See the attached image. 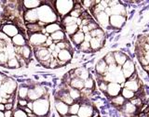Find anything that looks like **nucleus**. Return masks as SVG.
Instances as JSON below:
<instances>
[{"label": "nucleus", "mask_w": 149, "mask_h": 117, "mask_svg": "<svg viewBox=\"0 0 149 117\" xmlns=\"http://www.w3.org/2000/svg\"><path fill=\"white\" fill-rule=\"evenodd\" d=\"M130 103L133 104L135 107H137V108H140L142 105H143V100L141 98H138V97H134L133 99H132L130 100H129Z\"/></svg>", "instance_id": "nucleus-40"}, {"label": "nucleus", "mask_w": 149, "mask_h": 117, "mask_svg": "<svg viewBox=\"0 0 149 117\" xmlns=\"http://www.w3.org/2000/svg\"><path fill=\"white\" fill-rule=\"evenodd\" d=\"M90 35L92 38H99V39H106V35L104 31L102 28H97V29L91 31Z\"/></svg>", "instance_id": "nucleus-30"}, {"label": "nucleus", "mask_w": 149, "mask_h": 117, "mask_svg": "<svg viewBox=\"0 0 149 117\" xmlns=\"http://www.w3.org/2000/svg\"><path fill=\"white\" fill-rule=\"evenodd\" d=\"M122 87H121L120 84L118 83H108L107 85V90H106V96L112 99V98H115L116 96L120 95V92Z\"/></svg>", "instance_id": "nucleus-10"}, {"label": "nucleus", "mask_w": 149, "mask_h": 117, "mask_svg": "<svg viewBox=\"0 0 149 117\" xmlns=\"http://www.w3.org/2000/svg\"><path fill=\"white\" fill-rule=\"evenodd\" d=\"M0 117H5V116H4V113H3V111H0Z\"/></svg>", "instance_id": "nucleus-58"}, {"label": "nucleus", "mask_w": 149, "mask_h": 117, "mask_svg": "<svg viewBox=\"0 0 149 117\" xmlns=\"http://www.w3.org/2000/svg\"><path fill=\"white\" fill-rule=\"evenodd\" d=\"M102 59H104L105 63L108 65V66L116 64V60H115V57H114V52H112V51H111V52L106 53L105 56Z\"/></svg>", "instance_id": "nucleus-35"}, {"label": "nucleus", "mask_w": 149, "mask_h": 117, "mask_svg": "<svg viewBox=\"0 0 149 117\" xmlns=\"http://www.w3.org/2000/svg\"><path fill=\"white\" fill-rule=\"evenodd\" d=\"M88 100H85L81 98L77 102L80 103V108H79L77 115L79 117H92L94 107L91 105V102L87 101Z\"/></svg>", "instance_id": "nucleus-4"}, {"label": "nucleus", "mask_w": 149, "mask_h": 117, "mask_svg": "<svg viewBox=\"0 0 149 117\" xmlns=\"http://www.w3.org/2000/svg\"><path fill=\"white\" fill-rule=\"evenodd\" d=\"M121 72H122L126 80L132 76V74L136 72V70H135V63L133 60L129 59L127 62L121 66Z\"/></svg>", "instance_id": "nucleus-9"}, {"label": "nucleus", "mask_w": 149, "mask_h": 117, "mask_svg": "<svg viewBox=\"0 0 149 117\" xmlns=\"http://www.w3.org/2000/svg\"><path fill=\"white\" fill-rule=\"evenodd\" d=\"M28 101L26 100H18V107L19 108H23V107H26L27 106Z\"/></svg>", "instance_id": "nucleus-44"}, {"label": "nucleus", "mask_w": 149, "mask_h": 117, "mask_svg": "<svg viewBox=\"0 0 149 117\" xmlns=\"http://www.w3.org/2000/svg\"><path fill=\"white\" fill-rule=\"evenodd\" d=\"M118 46V43H116V44H114L113 46H112L111 48H116Z\"/></svg>", "instance_id": "nucleus-55"}, {"label": "nucleus", "mask_w": 149, "mask_h": 117, "mask_svg": "<svg viewBox=\"0 0 149 117\" xmlns=\"http://www.w3.org/2000/svg\"><path fill=\"white\" fill-rule=\"evenodd\" d=\"M144 85L142 82L141 79H138V80H126V82L124 83V87L128 88V89L132 90L133 92H136L139 88L143 87Z\"/></svg>", "instance_id": "nucleus-15"}, {"label": "nucleus", "mask_w": 149, "mask_h": 117, "mask_svg": "<svg viewBox=\"0 0 149 117\" xmlns=\"http://www.w3.org/2000/svg\"><path fill=\"white\" fill-rule=\"evenodd\" d=\"M27 30L29 32V34L32 35V34H36V33H42L44 31L45 27H41L39 26L38 24L36 23H30V24H27Z\"/></svg>", "instance_id": "nucleus-29"}, {"label": "nucleus", "mask_w": 149, "mask_h": 117, "mask_svg": "<svg viewBox=\"0 0 149 117\" xmlns=\"http://www.w3.org/2000/svg\"><path fill=\"white\" fill-rule=\"evenodd\" d=\"M74 7V1L73 0H57L54 4V9L58 16L65 17L70 14Z\"/></svg>", "instance_id": "nucleus-3"}, {"label": "nucleus", "mask_w": 149, "mask_h": 117, "mask_svg": "<svg viewBox=\"0 0 149 117\" xmlns=\"http://www.w3.org/2000/svg\"><path fill=\"white\" fill-rule=\"evenodd\" d=\"M11 43L14 46H23L27 45V42L24 35L22 34H19L11 38Z\"/></svg>", "instance_id": "nucleus-22"}, {"label": "nucleus", "mask_w": 149, "mask_h": 117, "mask_svg": "<svg viewBox=\"0 0 149 117\" xmlns=\"http://www.w3.org/2000/svg\"><path fill=\"white\" fill-rule=\"evenodd\" d=\"M46 93H47V90H46V87L44 86L36 85L35 87L29 88L27 99L31 101H35L36 100L41 99V98H44Z\"/></svg>", "instance_id": "nucleus-5"}, {"label": "nucleus", "mask_w": 149, "mask_h": 117, "mask_svg": "<svg viewBox=\"0 0 149 117\" xmlns=\"http://www.w3.org/2000/svg\"><path fill=\"white\" fill-rule=\"evenodd\" d=\"M114 57L116 60V64L119 67L122 66V65L129 60V56L120 50L114 51Z\"/></svg>", "instance_id": "nucleus-17"}, {"label": "nucleus", "mask_w": 149, "mask_h": 117, "mask_svg": "<svg viewBox=\"0 0 149 117\" xmlns=\"http://www.w3.org/2000/svg\"><path fill=\"white\" fill-rule=\"evenodd\" d=\"M2 100H3V98L0 97V103H2Z\"/></svg>", "instance_id": "nucleus-59"}, {"label": "nucleus", "mask_w": 149, "mask_h": 117, "mask_svg": "<svg viewBox=\"0 0 149 117\" xmlns=\"http://www.w3.org/2000/svg\"><path fill=\"white\" fill-rule=\"evenodd\" d=\"M63 28V32L65 33V35H68L70 37L72 35H74L79 30V27L77 24H72V25H67V26H64Z\"/></svg>", "instance_id": "nucleus-31"}, {"label": "nucleus", "mask_w": 149, "mask_h": 117, "mask_svg": "<svg viewBox=\"0 0 149 117\" xmlns=\"http://www.w3.org/2000/svg\"><path fill=\"white\" fill-rule=\"evenodd\" d=\"M106 39H99V38H91L90 45H91V50L94 52V51L100 50L102 46H104V43H105Z\"/></svg>", "instance_id": "nucleus-21"}, {"label": "nucleus", "mask_w": 149, "mask_h": 117, "mask_svg": "<svg viewBox=\"0 0 149 117\" xmlns=\"http://www.w3.org/2000/svg\"><path fill=\"white\" fill-rule=\"evenodd\" d=\"M137 117H149V114H147L146 113H139Z\"/></svg>", "instance_id": "nucleus-50"}, {"label": "nucleus", "mask_w": 149, "mask_h": 117, "mask_svg": "<svg viewBox=\"0 0 149 117\" xmlns=\"http://www.w3.org/2000/svg\"><path fill=\"white\" fill-rule=\"evenodd\" d=\"M34 53L36 58L39 60V62H45V60H49L51 58V54L47 48H44L43 46H36L34 48Z\"/></svg>", "instance_id": "nucleus-7"}, {"label": "nucleus", "mask_w": 149, "mask_h": 117, "mask_svg": "<svg viewBox=\"0 0 149 117\" xmlns=\"http://www.w3.org/2000/svg\"><path fill=\"white\" fill-rule=\"evenodd\" d=\"M62 117H79L78 115H71V114H68L66 116H62Z\"/></svg>", "instance_id": "nucleus-56"}, {"label": "nucleus", "mask_w": 149, "mask_h": 117, "mask_svg": "<svg viewBox=\"0 0 149 117\" xmlns=\"http://www.w3.org/2000/svg\"><path fill=\"white\" fill-rule=\"evenodd\" d=\"M120 95L122 96L126 100H130L133 99V98L135 97V92L128 89V88L123 87L122 89H121Z\"/></svg>", "instance_id": "nucleus-33"}, {"label": "nucleus", "mask_w": 149, "mask_h": 117, "mask_svg": "<svg viewBox=\"0 0 149 117\" xmlns=\"http://www.w3.org/2000/svg\"><path fill=\"white\" fill-rule=\"evenodd\" d=\"M36 10L38 21L43 22L45 25L57 22L59 20V16L56 13L54 8L50 4H46L45 1H43V4L38 8H36Z\"/></svg>", "instance_id": "nucleus-1"}, {"label": "nucleus", "mask_w": 149, "mask_h": 117, "mask_svg": "<svg viewBox=\"0 0 149 117\" xmlns=\"http://www.w3.org/2000/svg\"><path fill=\"white\" fill-rule=\"evenodd\" d=\"M78 50L79 51H82L84 53H91V52H93L91 48V45H90V42H86L84 41L82 44H80L78 46Z\"/></svg>", "instance_id": "nucleus-37"}, {"label": "nucleus", "mask_w": 149, "mask_h": 117, "mask_svg": "<svg viewBox=\"0 0 149 117\" xmlns=\"http://www.w3.org/2000/svg\"><path fill=\"white\" fill-rule=\"evenodd\" d=\"M27 108L28 109H30V110H32L33 111V101H28V103H27Z\"/></svg>", "instance_id": "nucleus-51"}, {"label": "nucleus", "mask_w": 149, "mask_h": 117, "mask_svg": "<svg viewBox=\"0 0 149 117\" xmlns=\"http://www.w3.org/2000/svg\"><path fill=\"white\" fill-rule=\"evenodd\" d=\"M84 88H87V89H91V90H94V88H95V80L91 75L88 77L87 80L84 81Z\"/></svg>", "instance_id": "nucleus-34"}, {"label": "nucleus", "mask_w": 149, "mask_h": 117, "mask_svg": "<svg viewBox=\"0 0 149 117\" xmlns=\"http://www.w3.org/2000/svg\"><path fill=\"white\" fill-rule=\"evenodd\" d=\"M88 26V30H90V32L91 31H93V30H95V29H97V28H100V26H99V24L96 22V21H91L87 25Z\"/></svg>", "instance_id": "nucleus-41"}, {"label": "nucleus", "mask_w": 149, "mask_h": 117, "mask_svg": "<svg viewBox=\"0 0 149 117\" xmlns=\"http://www.w3.org/2000/svg\"><path fill=\"white\" fill-rule=\"evenodd\" d=\"M146 43L149 45V35H147V36H146Z\"/></svg>", "instance_id": "nucleus-57"}, {"label": "nucleus", "mask_w": 149, "mask_h": 117, "mask_svg": "<svg viewBox=\"0 0 149 117\" xmlns=\"http://www.w3.org/2000/svg\"><path fill=\"white\" fill-rule=\"evenodd\" d=\"M1 32L4 33L6 35H8L9 38H12V37H14L15 35L20 34L18 27L15 26L14 24H5V25H3L1 28Z\"/></svg>", "instance_id": "nucleus-14"}, {"label": "nucleus", "mask_w": 149, "mask_h": 117, "mask_svg": "<svg viewBox=\"0 0 149 117\" xmlns=\"http://www.w3.org/2000/svg\"><path fill=\"white\" fill-rule=\"evenodd\" d=\"M12 117H28L27 114L22 108H14Z\"/></svg>", "instance_id": "nucleus-39"}, {"label": "nucleus", "mask_w": 149, "mask_h": 117, "mask_svg": "<svg viewBox=\"0 0 149 117\" xmlns=\"http://www.w3.org/2000/svg\"><path fill=\"white\" fill-rule=\"evenodd\" d=\"M47 38H48V36L46 35L42 34V33H36V34L29 35L28 40H29V43L33 48H36V46H43Z\"/></svg>", "instance_id": "nucleus-6"}, {"label": "nucleus", "mask_w": 149, "mask_h": 117, "mask_svg": "<svg viewBox=\"0 0 149 117\" xmlns=\"http://www.w3.org/2000/svg\"><path fill=\"white\" fill-rule=\"evenodd\" d=\"M54 107H55V110L57 111V114L60 115V117L68 115L69 106L67 104H65L64 102L61 101L58 99H55V100H54Z\"/></svg>", "instance_id": "nucleus-11"}, {"label": "nucleus", "mask_w": 149, "mask_h": 117, "mask_svg": "<svg viewBox=\"0 0 149 117\" xmlns=\"http://www.w3.org/2000/svg\"><path fill=\"white\" fill-rule=\"evenodd\" d=\"M84 39H85V35L83 34V33L80 31V30H78L76 34H74V35L71 36V40L73 43L76 45V46H79L80 44H82L83 42H84Z\"/></svg>", "instance_id": "nucleus-25"}, {"label": "nucleus", "mask_w": 149, "mask_h": 117, "mask_svg": "<svg viewBox=\"0 0 149 117\" xmlns=\"http://www.w3.org/2000/svg\"><path fill=\"white\" fill-rule=\"evenodd\" d=\"M79 108H80V103H79V102H77V101H74L72 105L69 106V113H68V114L77 115Z\"/></svg>", "instance_id": "nucleus-36"}, {"label": "nucleus", "mask_w": 149, "mask_h": 117, "mask_svg": "<svg viewBox=\"0 0 149 117\" xmlns=\"http://www.w3.org/2000/svg\"><path fill=\"white\" fill-rule=\"evenodd\" d=\"M5 109H6V111H12V109H14L13 103H8V102H7V103L5 104Z\"/></svg>", "instance_id": "nucleus-46"}, {"label": "nucleus", "mask_w": 149, "mask_h": 117, "mask_svg": "<svg viewBox=\"0 0 149 117\" xmlns=\"http://www.w3.org/2000/svg\"><path fill=\"white\" fill-rule=\"evenodd\" d=\"M6 46H7V43H5L2 40H0V53L4 52L5 48H6Z\"/></svg>", "instance_id": "nucleus-45"}, {"label": "nucleus", "mask_w": 149, "mask_h": 117, "mask_svg": "<svg viewBox=\"0 0 149 117\" xmlns=\"http://www.w3.org/2000/svg\"><path fill=\"white\" fill-rule=\"evenodd\" d=\"M23 19L27 24L30 23H36L38 21V17H37V10L36 9H28L23 13Z\"/></svg>", "instance_id": "nucleus-13"}, {"label": "nucleus", "mask_w": 149, "mask_h": 117, "mask_svg": "<svg viewBox=\"0 0 149 117\" xmlns=\"http://www.w3.org/2000/svg\"><path fill=\"white\" fill-rule=\"evenodd\" d=\"M60 30H63V27H62V25H61V24H59V23H57V22L50 23V24L46 25V27H45V34L50 35L54 34L55 32H58Z\"/></svg>", "instance_id": "nucleus-23"}, {"label": "nucleus", "mask_w": 149, "mask_h": 117, "mask_svg": "<svg viewBox=\"0 0 149 117\" xmlns=\"http://www.w3.org/2000/svg\"><path fill=\"white\" fill-rule=\"evenodd\" d=\"M69 86L72 88H74V89L82 90L84 88V81L77 77H74L71 79V81H70Z\"/></svg>", "instance_id": "nucleus-26"}, {"label": "nucleus", "mask_w": 149, "mask_h": 117, "mask_svg": "<svg viewBox=\"0 0 149 117\" xmlns=\"http://www.w3.org/2000/svg\"><path fill=\"white\" fill-rule=\"evenodd\" d=\"M49 36H50V38L52 39L53 43H55V44L59 43V42L66 40V35H65V33L63 32V30H60L58 32H55L54 34L50 35Z\"/></svg>", "instance_id": "nucleus-24"}, {"label": "nucleus", "mask_w": 149, "mask_h": 117, "mask_svg": "<svg viewBox=\"0 0 149 117\" xmlns=\"http://www.w3.org/2000/svg\"><path fill=\"white\" fill-rule=\"evenodd\" d=\"M127 19L124 16L121 15H111L109 17V25L113 28L115 30H120L122 28L125 23Z\"/></svg>", "instance_id": "nucleus-8"}, {"label": "nucleus", "mask_w": 149, "mask_h": 117, "mask_svg": "<svg viewBox=\"0 0 149 117\" xmlns=\"http://www.w3.org/2000/svg\"><path fill=\"white\" fill-rule=\"evenodd\" d=\"M7 79V76L5 75V74H3L2 73H0V87H1V85L3 84V82Z\"/></svg>", "instance_id": "nucleus-48"}, {"label": "nucleus", "mask_w": 149, "mask_h": 117, "mask_svg": "<svg viewBox=\"0 0 149 117\" xmlns=\"http://www.w3.org/2000/svg\"><path fill=\"white\" fill-rule=\"evenodd\" d=\"M111 8V14L112 15H121V16H124V17H127V14H128V10L122 4L120 3L119 4L116 5V6L110 8Z\"/></svg>", "instance_id": "nucleus-18"}, {"label": "nucleus", "mask_w": 149, "mask_h": 117, "mask_svg": "<svg viewBox=\"0 0 149 117\" xmlns=\"http://www.w3.org/2000/svg\"><path fill=\"white\" fill-rule=\"evenodd\" d=\"M0 40L4 41L5 43H7V44H10L11 43V38H9L8 35H6L1 31H0Z\"/></svg>", "instance_id": "nucleus-42"}, {"label": "nucleus", "mask_w": 149, "mask_h": 117, "mask_svg": "<svg viewBox=\"0 0 149 117\" xmlns=\"http://www.w3.org/2000/svg\"><path fill=\"white\" fill-rule=\"evenodd\" d=\"M91 38H92V37L91 36L90 33H88V34H86V35H85V39H84V41H86V42H91Z\"/></svg>", "instance_id": "nucleus-49"}, {"label": "nucleus", "mask_w": 149, "mask_h": 117, "mask_svg": "<svg viewBox=\"0 0 149 117\" xmlns=\"http://www.w3.org/2000/svg\"><path fill=\"white\" fill-rule=\"evenodd\" d=\"M94 18L96 19V22L99 24L100 28H102V30L106 29L107 27H109V16L104 11L101 12L99 14L94 16Z\"/></svg>", "instance_id": "nucleus-12"}, {"label": "nucleus", "mask_w": 149, "mask_h": 117, "mask_svg": "<svg viewBox=\"0 0 149 117\" xmlns=\"http://www.w3.org/2000/svg\"><path fill=\"white\" fill-rule=\"evenodd\" d=\"M67 92H68V94L70 95V97H71L72 99L74 100V101H78L82 98L80 90L74 89V88H72L70 86L67 87Z\"/></svg>", "instance_id": "nucleus-28"}, {"label": "nucleus", "mask_w": 149, "mask_h": 117, "mask_svg": "<svg viewBox=\"0 0 149 117\" xmlns=\"http://www.w3.org/2000/svg\"><path fill=\"white\" fill-rule=\"evenodd\" d=\"M125 102H126V100L121 95H118L115 98L110 99V103L112 104V106L115 107V108H116V109L120 108L121 106H123Z\"/></svg>", "instance_id": "nucleus-27"}, {"label": "nucleus", "mask_w": 149, "mask_h": 117, "mask_svg": "<svg viewBox=\"0 0 149 117\" xmlns=\"http://www.w3.org/2000/svg\"><path fill=\"white\" fill-rule=\"evenodd\" d=\"M59 60L61 62H71L72 59H73V53L71 52L70 50L68 49H63V50H60V52L58 53V58Z\"/></svg>", "instance_id": "nucleus-20"}, {"label": "nucleus", "mask_w": 149, "mask_h": 117, "mask_svg": "<svg viewBox=\"0 0 149 117\" xmlns=\"http://www.w3.org/2000/svg\"><path fill=\"white\" fill-rule=\"evenodd\" d=\"M28 91H29V87L26 85H22L18 89V98L20 100H26Z\"/></svg>", "instance_id": "nucleus-32"}, {"label": "nucleus", "mask_w": 149, "mask_h": 117, "mask_svg": "<svg viewBox=\"0 0 149 117\" xmlns=\"http://www.w3.org/2000/svg\"><path fill=\"white\" fill-rule=\"evenodd\" d=\"M6 67H8L9 69H17L19 67H21V65H20V63H19L17 58L15 57V58L9 59L8 60V62L6 64Z\"/></svg>", "instance_id": "nucleus-38"}, {"label": "nucleus", "mask_w": 149, "mask_h": 117, "mask_svg": "<svg viewBox=\"0 0 149 117\" xmlns=\"http://www.w3.org/2000/svg\"><path fill=\"white\" fill-rule=\"evenodd\" d=\"M143 57L146 58V60H147V62H149V51H148V52H146V53L143 54Z\"/></svg>", "instance_id": "nucleus-54"}, {"label": "nucleus", "mask_w": 149, "mask_h": 117, "mask_svg": "<svg viewBox=\"0 0 149 117\" xmlns=\"http://www.w3.org/2000/svg\"><path fill=\"white\" fill-rule=\"evenodd\" d=\"M6 111V109H5V104H3V103H0V111Z\"/></svg>", "instance_id": "nucleus-53"}, {"label": "nucleus", "mask_w": 149, "mask_h": 117, "mask_svg": "<svg viewBox=\"0 0 149 117\" xmlns=\"http://www.w3.org/2000/svg\"><path fill=\"white\" fill-rule=\"evenodd\" d=\"M8 60V58L4 52L0 53V65H6Z\"/></svg>", "instance_id": "nucleus-43"}, {"label": "nucleus", "mask_w": 149, "mask_h": 117, "mask_svg": "<svg viewBox=\"0 0 149 117\" xmlns=\"http://www.w3.org/2000/svg\"><path fill=\"white\" fill-rule=\"evenodd\" d=\"M22 3V7L26 10H28V9L38 8L43 4V1H39V0H23Z\"/></svg>", "instance_id": "nucleus-19"}, {"label": "nucleus", "mask_w": 149, "mask_h": 117, "mask_svg": "<svg viewBox=\"0 0 149 117\" xmlns=\"http://www.w3.org/2000/svg\"><path fill=\"white\" fill-rule=\"evenodd\" d=\"M13 115V110L12 111H4V116L5 117H12Z\"/></svg>", "instance_id": "nucleus-47"}, {"label": "nucleus", "mask_w": 149, "mask_h": 117, "mask_svg": "<svg viewBox=\"0 0 149 117\" xmlns=\"http://www.w3.org/2000/svg\"><path fill=\"white\" fill-rule=\"evenodd\" d=\"M107 69H108V65L105 63L104 59L102 58V59H100L99 60H98V62L96 63L94 71H95V73L98 74V75L104 76V74L107 73Z\"/></svg>", "instance_id": "nucleus-16"}, {"label": "nucleus", "mask_w": 149, "mask_h": 117, "mask_svg": "<svg viewBox=\"0 0 149 117\" xmlns=\"http://www.w3.org/2000/svg\"><path fill=\"white\" fill-rule=\"evenodd\" d=\"M50 101L48 98H41L33 101V114L38 117H47L49 113Z\"/></svg>", "instance_id": "nucleus-2"}, {"label": "nucleus", "mask_w": 149, "mask_h": 117, "mask_svg": "<svg viewBox=\"0 0 149 117\" xmlns=\"http://www.w3.org/2000/svg\"><path fill=\"white\" fill-rule=\"evenodd\" d=\"M143 71L146 72L147 74H149V64L147 65V66H144V67H143Z\"/></svg>", "instance_id": "nucleus-52"}]
</instances>
